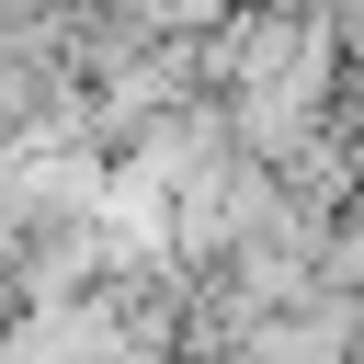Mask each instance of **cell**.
<instances>
[{"label":"cell","instance_id":"cell-2","mask_svg":"<svg viewBox=\"0 0 364 364\" xmlns=\"http://www.w3.org/2000/svg\"><path fill=\"white\" fill-rule=\"evenodd\" d=\"M91 364H182V353H171V341H159V330H114V341H102V353H91Z\"/></svg>","mask_w":364,"mask_h":364},{"label":"cell","instance_id":"cell-1","mask_svg":"<svg viewBox=\"0 0 364 364\" xmlns=\"http://www.w3.org/2000/svg\"><path fill=\"white\" fill-rule=\"evenodd\" d=\"M330 136L364 159V57H341V80H330Z\"/></svg>","mask_w":364,"mask_h":364}]
</instances>
